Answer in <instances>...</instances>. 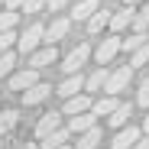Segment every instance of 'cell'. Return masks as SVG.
<instances>
[{"mask_svg": "<svg viewBox=\"0 0 149 149\" xmlns=\"http://www.w3.org/2000/svg\"><path fill=\"white\" fill-rule=\"evenodd\" d=\"M23 94V107H36V104H42V101H49L55 91H52V84H45V81H36V84H29L26 91H19Z\"/></svg>", "mask_w": 149, "mask_h": 149, "instance_id": "cell-3", "label": "cell"}, {"mask_svg": "<svg viewBox=\"0 0 149 149\" xmlns=\"http://www.w3.org/2000/svg\"><path fill=\"white\" fill-rule=\"evenodd\" d=\"M16 23H19V13L16 10H3V13H0V29H16Z\"/></svg>", "mask_w": 149, "mask_h": 149, "instance_id": "cell-27", "label": "cell"}, {"mask_svg": "<svg viewBox=\"0 0 149 149\" xmlns=\"http://www.w3.org/2000/svg\"><path fill=\"white\" fill-rule=\"evenodd\" d=\"M13 68H16V55L10 52V49H7V52H0V78H7Z\"/></svg>", "mask_w": 149, "mask_h": 149, "instance_id": "cell-26", "label": "cell"}, {"mask_svg": "<svg viewBox=\"0 0 149 149\" xmlns=\"http://www.w3.org/2000/svg\"><path fill=\"white\" fill-rule=\"evenodd\" d=\"M97 7H101V3H97V0H81V3H74L71 7V19H78V23H84Z\"/></svg>", "mask_w": 149, "mask_h": 149, "instance_id": "cell-21", "label": "cell"}, {"mask_svg": "<svg viewBox=\"0 0 149 149\" xmlns=\"http://www.w3.org/2000/svg\"><path fill=\"white\" fill-rule=\"evenodd\" d=\"M3 3H7L10 10H19V7H23V0H3Z\"/></svg>", "mask_w": 149, "mask_h": 149, "instance_id": "cell-33", "label": "cell"}, {"mask_svg": "<svg viewBox=\"0 0 149 149\" xmlns=\"http://www.w3.org/2000/svg\"><path fill=\"white\" fill-rule=\"evenodd\" d=\"M146 39H149L146 33H136V29H133L127 39H120V49H123V52H133V49H136V45H143Z\"/></svg>", "mask_w": 149, "mask_h": 149, "instance_id": "cell-24", "label": "cell"}, {"mask_svg": "<svg viewBox=\"0 0 149 149\" xmlns=\"http://www.w3.org/2000/svg\"><path fill=\"white\" fill-rule=\"evenodd\" d=\"M68 3H71V0H45V7L52 10V13H62V10H65Z\"/></svg>", "mask_w": 149, "mask_h": 149, "instance_id": "cell-31", "label": "cell"}, {"mask_svg": "<svg viewBox=\"0 0 149 149\" xmlns=\"http://www.w3.org/2000/svg\"><path fill=\"white\" fill-rule=\"evenodd\" d=\"M104 81H107V65H104V68H97L91 78H84V88H88L91 94H97V91H104Z\"/></svg>", "mask_w": 149, "mask_h": 149, "instance_id": "cell-22", "label": "cell"}, {"mask_svg": "<svg viewBox=\"0 0 149 149\" xmlns=\"http://www.w3.org/2000/svg\"><path fill=\"white\" fill-rule=\"evenodd\" d=\"M139 65H149V39L143 45H136L133 55H130V68H139Z\"/></svg>", "mask_w": 149, "mask_h": 149, "instance_id": "cell-23", "label": "cell"}, {"mask_svg": "<svg viewBox=\"0 0 149 149\" xmlns=\"http://www.w3.org/2000/svg\"><path fill=\"white\" fill-rule=\"evenodd\" d=\"M120 101H117V94H107V97H97V101H91V113L94 117H107L113 107H117Z\"/></svg>", "mask_w": 149, "mask_h": 149, "instance_id": "cell-20", "label": "cell"}, {"mask_svg": "<svg viewBox=\"0 0 149 149\" xmlns=\"http://www.w3.org/2000/svg\"><path fill=\"white\" fill-rule=\"evenodd\" d=\"M123 3H130V7H136V3H139V0H123Z\"/></svg>", "mask_w": 149, "mask_h": 149, "instance_id": "cell-36", "label": "cell"}, {"mask_svg": "<svg viewBox=\"0 0 149 149\" xmlns=\"http://www.w3.org/2000/svg\"><path fill=\"white\" fill-rule=\"evenodd\" d=\"M136 104H139V107H149V74H143V81H139V91H136Z\"/></svg>", "mask_w": 149, "mask_h": 149, "instance_id": "cell-28", "label": "cell"}, {"mask_svg": "<svg viewBox=\"0 0 149 149\" xmlns=\"http://www.w3.org/2000/svg\"><path fill=\"white\" fill-rule=\"evenodd\" d=\"M130 117H133V107H130V104H117V107L107 113V123L117 130V127H123V123H130Z\"/></svg>", "mask_w": 149, "mask_h": 149, "instance_id": "cell-18", "label": "cell"}, {"mask_svg": "<svg viewBox=\"0 0 149 149\" xmlns=\"http://www.w3.org/2000/svg\"><path fill=\"white\" fill-rule=\"evenodd\" d=\"M91 58V45L88 42H81L78 49H71V52L65 55V62H62V71L65 74H71V71H81V65Z\"/></svg>", "mask_w": 149, "mask_h": 149, "instance_id": "cell-5", "label": "cell"}, {"mask_svg": "<svg viewBox=\"0 0 149 149\" xmlns=\"http://www.w3.org/2000/svg\"><path fill=\"white\" fill-rule=\"evenodd\" d=\"M16 127H19V110H16V107L0 110V139H3L7 133H13Z\"/></svg>", "mask_w": 149, "mask_h": 149, "instance_id": "cell-15", "label": "cell"}, {"mask_svg": "<svg viewBox=\"0 0 149 149\" xmlns=\"http://www.w3.org/2000/svg\"><path fill=\"white\" fill-rule=\"evenodd\" d=\"M94 123H97V117H94L91 110H81V113H71V117H68V130H71V133H81V130L94 127Z\"/></svg>", "mask_w": 149, "mask_h": 149, "instance_id": "cell-16", "label": "cell"}, {"mask_svg": "<svg viewBox=\"0 0 149 149\" xmlns=\"http://www.w3.org/2000/svg\"><path fill=\"white\" fill-rule=\"evenodd\" d=\"M0 7H3V0H0Z\"/></svg>", "mask_w": 149, "mask_h": 149, "instance_id": "cell-38", "label": "cell"}, {"mask_svg": "<svg viewBox=\"0 0 149 149\" xmlns=\"http://www.w3.org/2000/svg\"><path fill=\"white\" fill-rule=\"evenodd\" d=\"M42 23H29L26 29H23V36H16V45H19V52L23 55H29L33 49H39V42H42Z\"/></svg>", "mask_w": 149, "mask_h": 149, "instance_id": "cell-2", "label": "cell"}, {"mask_svg": "<svg viewBox=\"0 0 149 149\" xmlns=\"http://www.w3.org/2000/svg\"><path fill=\"white\" fill-rule=\"evenodd\" d=\"M68 29H71V19H68V16H55V19L42 29V39H45L49 45H55L58 39H65V36H68Z\"/></svg>", "mask_w": 149, "mask_h": 149, "instance_id": "cell-7", "label": "cell"}, {"mask_svg": "<svg viewBox=\"0 0 149 149\" xmlns=\"http://www.w3.org/2000/svg\"><path fill=\"white\" fill-rule=\"evenodd\" d=\"M143 130H146V133H149V117H146V120H143Z\"/></svg>", "mask_w": 149, "mask_h": 149, "instance_id": "cell-35", "label": "cell"}, {"mask_svg": "<svg viewBox=\"0 0 149 149\" xmlns=\"http://www.w3.org/2000/svg\"><path fill=\"white\" fill-rule=\"evenodd\" d=\"M68 139H71V130H68V127H55L52 133H45L39 143H42L45 149H55V146H62V143H68Z\"/></svg>", "mask_w": 149, "mask_h": 149, "instance_id": "cell-17", "label": "cell"}, {"mask_svg": "<svg viewBox=\"0 0 149 149\" xmlns=\"http://www.w3.org/2000/svg\"><path fill=\"white\" fill-rule=\"evenodd\" d=\"M81 88H84V78H81L78 71H71L68 78H65V81L55 88V94H58V97H71V94H78Z\"/></svg>", "mask_w": 149, "mask_h": 149, "instance_id": "cell-14", "label": "cell"}, {"mask_svg": "<svg viewBox=\"0 0 149 149\" xmlns=\"http://www.w3.org/2000/svg\"><path fill=\"white\" fill-rule=\"evenodd\" d=\"M19 149H36V143H23V146H19Z\"/></svg>", "mask_w": 149, "mask_h": 149, "instance_id": "cell-34", "label": "cell"}, {"mask_svg": "<svg viewBox=\"0 0 149 149\" xmlns=\"http://www.w3.org/2000/svg\"><path fill=\"white\" fill-rule=\"evenodd\" d=\"M117 52H120V36L113 33V36L101 39V45H97V52H94V58H97V65H110Z\"/></svg>", "mask_w": 149, "mask_h": 149, "instance_id": "cell-10", "label": "cell"}, {"mask_svg": "<svg viewBox=\"0 0 149 149\" xmlns=\"http://www.w3.org/2000/svg\"><path fill=\"white\" fill-rule=\"evenodd\" d=\"M101 139H104V130L94 123V127H88V130L78 133V143H74L71 149H97V143H101Z\"/></svg>", "mask_w": 149, "mask_h": 149, "instance_id": "cell-11", "label": "cell"}, {"mask_svg": "<svg viewBox=\"0 0 149 149\" xmlns=\"http://www.w3.org/2000/svg\"><path fill=\"white\" fill-rule=\"evenodd\" d=\"M133 13L136 7H123V10H110V19H107V29L110 33H123V29H130V23H133Z\"/></svg>", "mask_w": 149, "mask_h": 149, "instance_id": "cell-9", "label": "cell"}, {"mask_svg": "<svg viewBox=\"0 0 149 149\" xmlns=\"http://www.w3.org/2000/svg\"><path fill=\"white\" fill-rule=\"evenodd\" d=\"M81 110H91V94H71V97H65V107H62V117H71V113H81Z\"/></svg>", "mask_w": 149, "mask_h": 149, "instance_id": "cell-13", "label": "cell"}, {"mask_svg": "<svg viewBox=\"0 0 149 149\" xmlns=\"http://www.w3.org/2000/svg\"><path fill=\"white\" fill-rule=\"evenodd\" d=\"M0 146H3V143H0Z\"/></svg>", "mask_w": 149, "mask_h": 149, "instance_id": "cell-39", "label": "cell"}, {"mask_svg": "<svg viewBox=\"0 0 149 149\" xmlns=\"http://www.w3.org/2000/svg\"><path fill=\"white\" fill-rule=\"evenodd\" d=\"M107 19H110V10H107V7H104V10L97 7V10L84 19V23H88V33H91V36H94V33H101V29L107 26Z\"/></svg>", "mask_w": 149, "mask_h": 149, "instance_id": "cell-19", "label": "cell"}, {"mask_svg": "<svg viewBox=\"0 0 149 149\" xmlns=\"http://www.w3.org/2000/svg\"><path fill=\"white\" fill-rule=\"evenodd\" d=\"M130 26H133L136 33H146V29H149V3H146L143 10L133 13V23H130Z\"/></svg>", "mask_w": 149, "mask_h": 149, "instance_id": "cell-25", "label": "cell"}, {"mask_svg": "<svg viewBox=\"0 0 149 149\" xmlns=\"http://www.w3.org/2000/svg\"><path fill=\"white\" fill-rule=\"evenodd\" d=\"M58 62V49L55 45H45V49H33L29 52V68H36V71H42V68H49V65H55Z\"/></svg>", "mask_w": 149, "mask_h": 149, "instance_id": "cell-4", "label": "cell"}, {"mask_svg": "<svg viewBox=\"0 0 149 149\" xmlns=\"http://www.w3.org/2000/svg\"><path fill=\"white\" fill-rule=\"evenodd\" d=\"M133 149H149V133H146V136H139V139L133 143Z\"/></svg>", "mask_w": 149, "mask_h": 149, "instance_id": "cell-32", "label": "cell"}, {"mask_svg": "<svg viewBox=\"0 0 149 149\" xmlns=\"http://www.w3.org/2000/svg\"><path fill=\"white\" fill-rule=\"evenodd\" d=\"M133 81V68L130 65H120L117 71H107V81H104V91L107 94H120V91H127Z\"/></svg>", "mask_w": 149, "mask_h": 149, "instance_id": "cell-1", "label": "cell"}, {"mask_svg": "<svg viewBox=\"0 0 149 149\" xmlns=\"http://www.w3.org/2000/svg\"><path fill=\"white\" fill-rule=\"evenodd\" d=\"M55 127H62V110H49V113H42L39 123H36V139H42L45 133H52Z\"/></svg>", "mask_w": 149, "mask_h": 149, "instance_id": "cell-12", "label": "cell"}, {"mask_svg": "<svg viewBox=\"0 0 149 149\" xmlns=\"http://www.w3.org/2000/svg\"><path fill=\"white\" fill-rule=\"evenodd\" d=\"M136 139H139V127L123 123V127H117V133H113V139H110V149H133Z\"/></svg>", "mask_w": 149, "mask_h": 149, "instance_id": "cell-6", "label": "cell"}, {"mask_svg": "<svg viewBox=\"0 0 149 149\" xmlns=\"http://www.w3.org/2000/svg\"><path fill=\"white\" fill-rule=\"evenodd\" d=\"M7 78H10V81H7V88L19 94V91H26L29 84H36V81H39V71H36V68H23V71H16V74L10 71Z\"/></svg>", "mask_w": 149, "mask_h": 149, "instance_id": "cell-8", "label": "cell"}, {"mask_svg": "<svg viewBox=\"0 0 149 149\" xmlns=\"http://www.w3.org/2000/svg\"><path fill=\"white\" fill-rule=\"evenodd\" d=\"M55 149H71V146H68V143H62V146H55Z\"/></svg>", "mask_w": 149, "mask_h": 149, "instance_id": "cell-37", "label": "cell"}, {"mask_svg": "<svg viewBox=\"0 0 149 149\" xmlns=\"http://www.w3.org/2000/svg\"><path fill=\"white\" fill-rule=\"evenodd\" d=\"M42 7H45V0H23L19 10H26V13H39Z\"/></svg>", "mask_w": 149, "mask_h": 149, "instance_id": "cell-30", "label": "cell"}, {"mask_svg": "<svg viewBox=\"0 0 149 149\" xmlns=\"http://www.w3.org/2000/svg\"><path fill=\"white\" fill-rule=\"evenodd\" d=\"M13 42H16V33L13 29H0V52H7Z\"/></svg>", "mask_w": 149, "mask_h": 149, "instance_id": "cell-29", "label": "cell"}]
</instances>
